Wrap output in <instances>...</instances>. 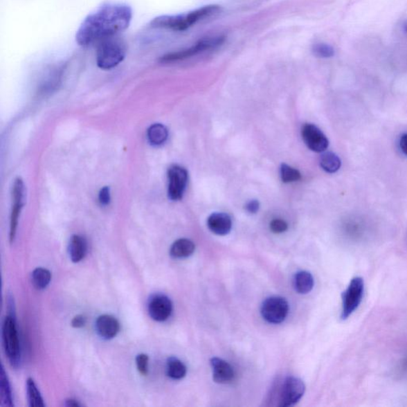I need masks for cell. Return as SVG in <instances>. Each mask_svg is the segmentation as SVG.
<instances>
[{"instance_id":"cell-1","label":"cell","mask_w":407,"mask_h":407,"mask_svg":"<svg viewBox=\"0 0 407 407\" xmlns=\"http://www.w3.org/2000/svg\"><path fill=\"white\" fill-rule=\"evenodd\" d=\"M132 16L129 5L120 3L102 5L80 24L76 34L78 44L87 47L116 36L129 28Z\"/></svg>"},{"instance_id":"cell-2","label":"cell","mask_w":407,"mask_h":407,"mask_svg":"<svg viewBox=\"0 0 407 407\" xmlns=\"http://www.w3.org/2000/svg\"><path fill=\"white\" fill-rule=\"evenodd\" d=\"M221 12V7L219 5H207V6L183 14L158 16L152 21L150 25L153 28L185 31L201 21L211 18Z\"/></svg>"},{"instance_id":"cell-3","label":"cell","mask_w":407,"mask_h":407,"mask_svg":"<svg viewBox=\"0 0 407 407\" xmlns=\"http://www.w3.org/2000/svg\"><path fill=\"white\" fill-rule=\"evenodd\" d=\"M127 46L124 40L116 36L100 42L96 50V64L99 68L109 71L125 60Z\"/></svg>"},{"instance_id":"cell-4","label":"cell","mask_w":407,"mask_h":407,"mask_svg":"<svg viewBox=\"0 0 407 407\" xmlns=\"http://www.w3.org/2000/svg\"><path fill=\"white\" fill-rule=\"evenodd\" d=\"M224 41H226V37L224 36L204 37L186 49L168 53L160 58V62L171 63L184 61L186 59L201 55L203 53L215 50L221 46Z\"/></svg>"},{"instance_id":"cell-5","label":"cell","mask_w":407,"mask_h":407,"mask_svg":"<svg viewBox=\"0 0 407 407\" xmlns=\"http://www.w3.org/2000/svg\"><path fill=\"white\" fill-rule=\"evenodd\" d=\"M2 336L4 351L9 361L13 367H17L20 362V344L17 325L12 315H8L4 319Z\"/></svg>"},{"instance_id":"cell-6","label":"cell","mask_w":407,"mask_h":407,"mask_svg":"<svg viewBox=\"0 0 407 407\" xmlns=\"http://www.w3.org/2000/svg\"><path fill=\"white\" fill-rule=\"evenodd\" d=\"M364 290V282L361 277L351 281L349 287L343 293L341 318L345 320L355 311L361 303Z\"/></svg>"},{"instance_id":"cell-7","label":"cell","mask_w":407,"mask_h":407,"mask_svg":"<svg viewBox=\"0 0 407 407\" xmlns=\"http://www.w3.org/2000/svg\"><path fill=\"white\" fill-rule=\"evenodd\" d=\"M289 313L287 300L280 296L267 298L261 307V314L267 323L280 324L285 320Z\"/></svg>"},{"instance_id":"cell-8","label":"cell","mask_w":407,"mask_h":407,"mask_svg":"<svg viewBox=\"0 0 407 407\" xmlns=\"http://www.w3.org/2000/svg\"><path fill=\"white\" fill-rule=\"evenodd\" d=\"M305 386L302 379L287 377L282 383L280 392V406L287 407L296 404L302 398Z\"/></svg>"},{"instance_id":"cell-9","label":"cell","mask_w":407,"mask_h":407,"mask_svg":"<svg viewBox=\"0 0 407 407\" xmlns=\"http://www.w3.org/2000/svg\"><path fill=\"white\" fill-rule=\"evenodd\" d=\"M168 196L170 200L179 201L184 195L187 182H188V172L180 167L172 165L168 170Z\"/></svg>"},{"instance_id":"cell-10","label":"cell","mask_w":407,"mask_h":407,"mask_svg":"<svg viewBox=\"0 0 407 407\" xmlns=\"http://www.w3.org/2000/svg\"><path fill=\"white\" fill-rule=\"evenodd\" d=\"M24 184L22 179L18 178L15 180L12 189L13 206L10 214V240L13 242L17 232L19 219L21 210L24 206Z\"/></svg>"},{"instance_id":"cell-11","label":"cell","mask_w":407,"mask_h":407,"mask_svg":"<svg viewBox=\"0 0 407 407\" xmlns=\"http://www.w3.org/2000/svg\"><path fill=\"white\" fill-rule=\"evenodd\" d=\"M172 311V302L163 294H156L150 299L148 312L153 320L163 323L170 317Z\"/></svg>"},{"instance_id":"cell-12","label":"cell","mask_w":407,"mask_h":407,"mask_svg":"<svg viewBox=\"0 0 407 407\" xmlns=\"http://www.w3.org/2000/svg\"><path fill=\"white\" fill-rule=\"evenodd\" d=\"M303 141L313 152L320 153L329 147L328 138L318 127L311 124L305 125L302 130Z\"/></svg>"},{"instance_id":"cell-13","label":"cell","mask_w":407,"mask_h":407,"mask_svg":"<svg viewBox=\"0 0 407 407\" xmlns=\"http://www.w3.org/2000/svg\"><path fill=\"white\" fill-rule=\"evenodd\" d=\"M96 329L102 338L110 340L119 334L120 324L114 316L105 314L101 315L96 320Z\"/></svg>"},{"instance_id":"cell-14","label":"cell","mask_w":407,"mask_h":407,"mask_svg":"<svg viewBox=\"0 0 407 407\" xmlns=\"http://www.w3.org/2000/svg\"><path fill=\"white\" fill-rule=\"evenodd\" d=\"M213 380L219 384L231 383L235 377L233 368L226 361L217 357L211 359Z\"/></svg>"},{"instance_id":"cell-15","label":"cell","mask_w":407,"mask_h":407,"mask_svg":"<svg viewBox=\"0 0 407 407\" xmlns=\"http://www.w3.org/2000/svg\"><path fill=\"white\" fill-rule=\"evenodd\" d=\"M208 227L214 234L226 235L231 231L233 227L232 219L228 214L224 212L212 213L208 219Z\"/></svg>"},{"instance_id":"cell-16","label":"cell","mask_w":407,"mask_h":407,"mask_svg":"<svg viewBox=\"0 0 407 407\" xmlns=\"http://www.w3.org/2000/svg\"><path fill=\"white\" fill-rule=\"evenodd\" d=\"M69 255L73 262H79L84 260L87 254V241L83 237L78 235H73L69 242Z\"/></svg>"},{"instance_id":"cell-17","label":"cell","mask_w":407,"mask_h":407,"mask_svg":"<svg viewBox=\"0 0 407 407\" xmlns=\"http://www.w3.org/2000/svg\"><path fill=\"white\" fill-rule=\"evenodd\" d=\"M195 244L188 239H179L171 246L170 255L175 259H184L194 254Z\"/></svg>"},{"instance_id":"cell-18","label":"cell","mask_w":407,"mask_h":407,"mask_svg":"<svg viewBox=\"0 0 407 407\" xmlns=\"http://www.w3.org/2000/svg\"><path fill=\"white\" fill-rule=\"evenodd\" d=\"M314 286V277L309 272L298 271L294 275L293 287L298 293L307 294L313 290Z\"/></svg>"},{"instance_id":"cell-19","label":"cell","mask_w":407,"mask_h":407,"mask_svg":"<svg viewBox=\"0 0 407 407\" xmlns=\"http://www.w3.org/2000/svg\"><path fill=\"white\" fill-rule=\"evenodd\" d=\"M168 128L161 124H155L149 127L147 138L153 146L163 145L168 138Z\"/></svg>"},{"instance_id":"cell-20","label":"cell","mask_w":407,"mask_h":407,"mask_svg":"<svg viewBox=\"0 0 407 407\" xmlns=\"http://www.w3.org/2000/svg\"><path fill=\"white\" fill-rule=\"evenodd\" d=\"M187 372L186 366L178 358L170 357L167 363L168 376L173 379H183Z\"/></svg>"},{"instance_id":"cell-21","label":"cell","mask_w":407,"mask_h":407,"mask_svg":"<svg viewBox=\"0 0 407 407\" xmlns=\"http://www.w3.org/2000/svg\"><path fill=\"white\" fill-rule=\"evenodd\" d=\"M320 164L326 172L334 174L341 168V161L336 154L327 152L321 155Z\"/></svg>"},{"instance_id":"cell-22","label":"cell","mask_w":407,"mask_h":407,"mask_svg":"<svg viewBox=\"0 0 407 407\" xmlns=\"http://www.w3.org/2000/svg\"><path fill=\"white\" fill-rule=\"evenodd\" d=\"M0 390H1V401L3 406H13L12 388H10L7 373L2 365L0 372Z\"/></svg>"},{"instance_id":"cell-23","label":"cell","mask_w":407,"mask_h":407,"mask_svg":"<svg viewBox=\"0 0 407 407\" xmlns=\"http://www.w3.org/2000/svg\"><path fill=\"white\" fill-rule=\"evenodd\" d=\"M52 275L50 271L45 269H36L32 273V283L37 290H44L49 285Z\"/></svg>"},{"instance_id":"cell-24","label":"cell","mask_w":407,"mask_h":407,"mask_svg":"<svg viewBox=\"0 0 407 407\" xmlns=\"http://www.w3.org/2000/svg\"><path fill=\"white\" fill-rule=\"evenodd\" d=\"M26 392H28V398L30 406H45L44 399H42L39 390L37 389L33 379L29 378L26 381Z\"/></svg>"},{"instance_id":"cell-25","label":"cell","mask_w":407,"mask_h":407,"mask_svg":"<svg viewBox=\"0 0 407 407\" xmlns=\"http://www.w3.org/2000/svg\"><path fill=\"white\" fill-rule=\"evenodd\" d=\"M281 178L283 182L289 183V182L297 181L301 179L302 176L298 170L289 167L287 164H282L281 167Z\"/></svg>"},{"instance_id":"cell-26","label":"cell","mask_w":407,"mask_h":407,"mask_svg":"<svg viewBox=\"0 0 407 407\" xmlns=\"http://www.w3.org/2000/svg\"><path fill=\"white\" fill-rule=\"evenodd\" d=\"M312 51L314 55L320 58H331L335 55L334 48L324 42L314 44Z\"/></svg>"},{"instance_id":"cell-27","label":"cell","mask_w":407,"mask_h":407,"mask_svg":"<svg viewBox=\"0 0 407 407\" xmlns=\"http://www.w3.org/2000/svg\"><path fill=\"white\" fill-rule=\"evenodd\" d=\"M149 357L146 354H139L136 357V365L139 373L142 376H147L148 373Z\"/></svg>"},{"instance_id":"cell-28","label":"cell","mask_w":407,"mask_h":407,"mask_svg":"<svg viewBox=\"0 0 407 407\" xmlns=\"http://www.w3.org/2000/svg\"><path fill=\"white\" fill-rule=\"evenodd\" d=\"M271 230L273 233L280 234L285 233L288 228V224L281 219H275L271 222Z\"/></svg>"},{"instance_id":"cell-29","label":"cell","mask_w":407,"mask_h":407,"mask_svg":"<svg viewBox=\"0 0 407 407\" xmlns=\"http://www.w3.org/2000/svg\"><path fill=\"white\" fill-rule=\"evenodd\" d=\"M99 201L102 206L109 205L111 201V195L109 187L102 188L99 194Z\"/></svg>"},{"instance_id":"cell-30","label":"cell","mask_w":407,"mask_h":407,"mask_svg":"<svg viewBox=\"0 0 407 407\" xmlns=\"http://www.w3.org/2000/svg\"><path fill=\"white\" fill-rule=\"evenodd\" d=\"M87 323V318L84 315H78L72 320L71 325L73 328H82Z\"/></svg>"},{"instance_id":"cell-31","label":"cell","mask_w":407,"mask_h":407,"mask_svg":"<svg viewBox=\"0 0 407 407\" xmlns=\"http://www.w3.org/2000/svg\"><path fill=\"white\" fill-rule=\"evenodd\" d=\"M260 208V203L258 201H251L247 204L246 206V210H248L250 213H256L258 212Z\"/></svg>"},{"instance_id":"cell-32","label":"cell","mask_w":407,"mask_h":407,"mask_svg":"<svg viewBox=\"0 0 407 407\" xmlns=\"http://www.w3.org/2000/svg\"><path fill=\"white\" fill-rule=\"evenodd\" d=\"M400 147L401 151H403L407 156V133L404 134V135L400 138Z\"/></svg>"},{"instance_id":"cell-33","label":"cell","mask_w":407,"mask_h":407,"mask_svg":"<svg viewBox=\"0 0 407 407\" xmlns=\"http://www.w3.org/2000/svg\"><path fill=\"white\" fill-rule=\"evenodd\" d=\"M66 406L71 407H78L80 406V404L78 403L77 400L69 399L66 401Z\"/></svg>"},{"instance_id":"cell-34","label":"cell","mask_w":407,"mask_h":407,"mask_svg":"<svg viewBox=\"0 0 407 407\" xmlns=\"http://www.w3.org/2000/svg\"><path fill=\"white\" fill-rule=\"evenodd\" d=\"M401 30H403L404 33L407 35V19H406L403 24H401Z\"/></svg>"}]
</instances>
